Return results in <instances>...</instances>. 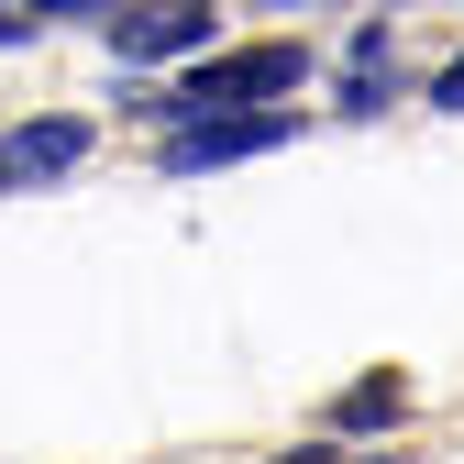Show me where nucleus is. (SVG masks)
<instances>
[{
    "instance_id": "1",
    "label": "nucleus",
    "mask_w": 464,
    "mask_h": 464,
    "mask_svg": "<svg viewBox=\"0 0 464 464\" xmlns=\"http://www.w3.org/2000/svg\"><path fill=\"white\" fill-rule=\"evenodd\" d=\"M299 78H310L299 44H221V55H199L155 111H178V133H188V122H244V100H287Z\"/></svg>"
},
{
    "instance_id": "2",
    "label": "nucleus",
    "mask_w": 464,
    "mask_h": 464,
    "mask_svg": "<svg viewBox=\"0 0 464 464\" xmlns=\"http://www.w3.org/2000/svg\"><path fill=\"white\" fill-rule=\"evenodd\" d=\"M266 144H287V111H244V122H188V133H166L155 155H166V178H210V166H244V155H266Z\"/></svg>"
},
{
    "instance_id": "3",
    "label": "nucleus",
    "mask_w": 464,
    "mask_h": 464,
    "mask_svg": "<svg viewBox=\"0 0 464 464\" xmlns=\"http://www.w3.org/2000/svg\"><path fill=\"white\" fill-rule=\"evenodd\" d=\"M111 44L122 55H221V23L210 12H122Z\"/></svg>"
},
{
    "instance_id": "4",
    "label": "nucleus",
    "mask_w": 464,
    "mask_h": 464,
    "mask_svg": "<svg viewBox=\"0 0 464 464\" xmlns=\"http://www.w3.org/2000/svg\"><path fill=\"white\" fill-rule=\"evenodd\" d=\"M78 155H89V122H23L0 166H12V178H67Z\"/></svg>"
},
{
    "instance_id": "5",
    "label": "nucleus",
    "mask_w": 464,
    "mask_h": 464,
    "mask_svg": "<svg viewBox=\"0 0 464 464\" xmlns=\"http://www.w3.org/2000/svg\"><path fill=\"white\" fill-rule=\"evenodd\" d=\"M398 410H410V387H398V376H365L354 398H343V420H398Z\"/></svg>"
},
{
    "instance_id": "6",
    "label": "nucleus",
    "mask_w": 464,
    "mask_h": 464,
    "mask_svg": "<svg viewBox=\"0 0 464 464\" xmlns=\"http://www.w3.org/2000/svg\"><path fill=\"white\" fill-rule=\"evenodd\" d=\"M442 111H464V67H453V78H442Z\"/></svg>"
},
{
    "instance_id": "7",
    "label": "nucleus",
    "mask_w": 464,
    "mask_h": 464,
    "mask_svg": "<svg viewBox=\"0 0 464 464\" xmlns=\"http://www.w3.org/2000/svg\"><path fill=\"white\" fill-rule=\"evenodd\" d=\"M299 464H321V453H299Z\"/></svg>"
}]
</instances>
